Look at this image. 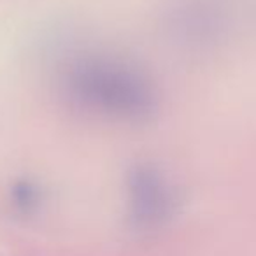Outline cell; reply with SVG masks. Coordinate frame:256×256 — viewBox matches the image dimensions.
<instances>
[{"label": "cell", "mask_w": 256, "mask_h": 256, "mask_svg": "<svg viewBox=\"0 0 256 256\" xmlns=\"http://www.w3.org/2000/svg\"><path fill=\"white\" fill-rule=\"evenodd\" d=\"M178 195L160 167L137 164L126 176V216L134 230L151 234L174 218Z\"/></svg>", "instance_id": "cell-2"}, {"label": "cell", "mask_w": 256, "mask_h": 256, "mask_svg": "<svg viewBox=\"0 0 256 256\" xmlns=\"http://www.w3.org/2000/svg\"><path fill=\"white\" fill-rule=\"evenodd\" d=\"M44 202H46L44 190L40 188V184L30 181V179H20V181L12 182L11 190H9L11 209L23 220L36 218L42 210Z\"/></svg>", "instance_id": "cell-3"}, {"label": "cell", "mask_w": 256, "mask_h": 256, "mask_svg": "<svg viewBox=\"0 0 256 256\" xmlns=\"http://www.w3.org/2000/svg\"><path fill=\"white\" fill-rule=\"evenodd\" d=\"M54 92L70 112L110 123H146L158 110L156 84L146 68L110 51L62 54L54 68Z\"/></svg>", "instance_id": "cell-1"}]
</instances>
